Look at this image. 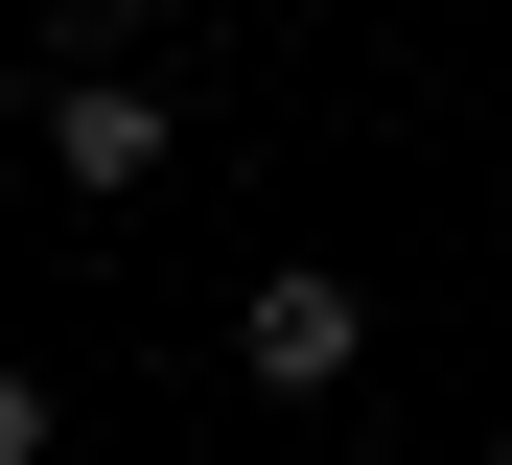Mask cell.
Masks as SVG:
<instances>
[{"label":"cell","mask_w":512,"mask_h":465,"mask_svg":"<svg viewBox=\"0 0 512 465\" xmlns=\"http://www.w3.org/2000/svg\"><path fill=\"white\" fill-rule=\"evenodd\" d=\"M350 465H419V442H350Z\"/></svg>","instance_id":"cell-5"},{"label":"cell","mask_w":512,"mask_h":465,"mask_svg":"<svg viewBox=\"0 0 512 465\" xmlns=\"http://www.w3.org/2000/svg\"><path fill=\"white\" fill-rule=\"evenodd\" d=\"M350 349H373V303H350V256H280V279L233 303V372H256V396H350Z\"/></svg>","instance_id":"cell-2"},{"label":"cell","mask_w":512,"mask_h":465,"mask_svg":"<svg viewBox=\"0 0 512 465\" xmlns=\"http://www.w3.org/2000/svg\"><path fill=\"white\" fill-rule=\"evenodd\" d=\"M24 140H47V186H70V210H140V186L187 163L163 70H47V93H24Z\"/></svg>","instance_id":"cell-1"},{"label":"cell","mask_w":512,"mask_h":465,"mask_svg":"<svg viewBox=\"0 0 512 465\" xmlns=\"http://www.w3.org/2000/svg\"><path fill=\"white\" fill-rule=\"evenodd\" d=\"M0 465H47V372L24 349H0Z\"/></svg>","instance_id":"cell-3"},{"label":"cell","mask_w":512,"mask_h":465,"mask_svg":"<svg viewBox=\"0 0 512 465\" xmlns=\"http://www.w3.org/2000/svg\"><path fill=\"white\" fill-rule=\"evenodd\" d=\"M0 24H70V47H94V0H0Z\"/></svg>","instance_id":"cell-4"}]
</instances>
